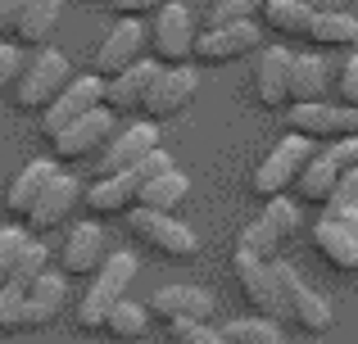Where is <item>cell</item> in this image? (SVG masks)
I'll use <instances>...</instances> for the list:
<instances>
[{"mask_svg": "<svg viewBox=\"0 0 358 344\" xmlns=\"http://www.w3.org/2000/svg\"><path fill=\"white\" fill-rule=\"evenodd\" d=\"M131 276H136V254H131V249H118V254L105 258V267L96 272L91 290L82 294V304H78V327L82 331H105L109 313L122 304Z\"/></svg>", "mask_w": 358, "mask_h": 344, "instance_id": "1", "label": "cell"}, {"mask_svg": "<svg viewBox=\"0 0 358 344\" xmlns=\"http://www.w3.org/2000/svg\"><path fill=\"white\" fill-rule=\"evenodd\" d=\"M168 168H177L173 154L155 150L150 159H141L136 168L114 172V177H100L82 200H87V209L100 213V218H105V213H131V209H136V200H141V190H145V181H150V177H159V172H168Z\"/></svg>", "mask_w": 358, "mask_h": 344, "instance_id": "2", "label": "cell"}, {"mask_svg": "<svg viewBox=\"0 0 358 344\" xmlns=\"http://www.w3.org/2000/svg\"><path fill=\"white\" fill-rule=\"evenodd\" d=\"M313 159H317L313 154V136H304V132L281 136V141L272 145V154L259 163V172H254V195H268V200L286 195Z\"/></svg>", "mask_w": 358, "mask_h": 344, "instance_id": "3", "label": "cell"}, {"mask_svg": "<svg viewBox=\"0 0 358 344\" xmlns=\"http://www.w3.org/2000/svg\"><path fill=\"white\" fill-rule=\"evenodd\" d=\"M236 281H241V294L263 313V317L290 322V308H286V294H281L272 258H259V254H250V249H236Z\"/></svg>", "mask_w": 358, "mask_h": 344, "instance_id": "4", "label": "cell"}, {"mask_svg": "<svg viewBox=\"0 0 358 344\" xmlns=\"http://www.w3.org/2000/svg\"><path fill=\"white\" fill-rule=\"evenodd\" d=\"M105 87H109V77H100V73H82V77H73L69 87L41 109V132L59 136L64 127H73L82 114L100 109V105H105Z\"/></svg>", "mask_w": 358, "mask_h": 344, "instance_id": "5", "label": "cell"}, {"mask_svg": "<svg viewBox=\"0 0 358 344\" xmlns=\"http://www.w3.org/2000/svg\"><path fill=\"white\" fill-rule=\"evenodd\" d=\"M69 82H73L69 59H64L59 50H45L41 45V54L23 68V77H18V87H14V105L18 109H45Z\"/></svg>", "mask_w": 358, "mask_h": 344, "instance_id": "6", "label": "cell"}, {"mask_svg": "<svg viewBox=\"0 0 358 344\" xmlns=\"http://www.w3.org/2000/svg\"><path fill=\"white\" fill-rule=\"evenodd\" d=\"M150 41H155V59L159 63H186L195 54V45H200V36H195V14L182 5V0H173V5H164L155 14V23H150Z\"/></svg>", "mask_w": 358, "mask_h": 344, "instance_id": "7", "label": "cell"}, {"mask_svg": "<svg viewBox=\"0 0 358 344\" xmlns=\"http://www.w3.org/2000/svg\"><path fill=\"white\" fill-rule=\"evenodd\" d=\"M127 227L131 236H141L150 249H159V254L168 258H191L195 249H200V240H195V231L186 227V222H177L173 213H155V209H131L127 213Z\"/></svg>", "mask_w": 358, "mask_h": 344, "instance_id": "8", "label": "cell"}, {"mask_svg": "<svg viewBox=\"0 0 358 344\" xmlns=\"http://www.w3.org/2000/svg\"><path fill=\"white\" fill-rule=\"evenodd\" d=\"M272 267H277V281H281V294H286L290 322H295L299 331H308V336H322V331H331V304H327L322 294H317L290 263L272 258Z\"/></svg>", "mask_w": 358, "mask_h": 344, "instance_id": "9", "label": "cell"}, {"mask_svg": "<svg viewBox=\"0 0 358 344\" xmlns=\"http://www.w3.org/2000/svg\"><path fill=\"white\" fill-rule=\"evenodd\" d=\"M109 141H114V109L100 105L91 114H82L73 127H64L59 136H50V150H55V159H91Z\"/></svg>", "mask_w": 358, "mask_h": 344, "instance_id": "10", "label": "cell"}, {"mask_svg": "<svg viewBox=\"0 0 358 344\" xmlns=\"http://www.w3.org/2000/svg\"><path fill=\"white\" fill-rule=\"evenodd\" d=\"M313 249L341 272H358V209L322 213L313 227Z\"/></svg>", "mask_w": 358, "mask_h": 344, "instance_id": "11", "label": "cell"}, {"mask_svg": "<svg viewBox=\"0 0 358 344\" xmlns=\"http://www.w3.org/2000/svg\"><path fill=\"white\" fill-rule=\"evenodd\" d=\"M250 50H263V36H259V23L245 18V23H222V27H209L195 45V59L218 68V63H236L245 59Z\"/></svg>", "mask_w": 358, "mask_h": 344, "instance_id": "12", "label": "cell"}, {"mask_svg": "<svg viewBox=\"0 0 358 344\" xmlns=\"http://www.w3.org/2000/svg\"><path fill=\"white\" fill-rule=\"evenodd\" d=\"M155 150H159V123H155V118H145V123H136V127H127V132H118L114 141L100 150L96 172H100V177L127 172V168H136L141 159H150Z\"/></svg>", "mask_w": 358, "mask_h": 344, "instance_id": "13", "label": "cell"}, {"mask_svg": "<svg viewBox=\"0 0 358 344\" xmlns=\"http://www.w3.org/2000/svg\"><path fill=\"white\" fill-rule=\"evenodd\" d=\"M141 59H145V27H141V18H122V23H114V32L100 41L96 73L100 77H118V73H127Z\"/></svg>", "mask_w": 358, "mask_h": 344, "instance_id": "14", "label": "cell"}, {"mask_svg": "<svg viewBox=\"0 0 358 344\" xmlns=\"http://www.w3.org/2000/svg\"><path fill=\"white\" fill-rule=\"evenodd\" d=\"M295 132L313 136V141H345V136H358V105H295L290 114Z\"/></svg>", "mask_w": 358, "mask_h": 344, "instance_id": "15", "label": "cell"}, {"mask_svg": "<svg viewBox=\"0 0 358 344\" xmlns=\"http://www.w3.org/2000/svg\"><path fill=\"white\" fill-rule=\"evenodd\" d=\"M213 308L218 304H213V294L204 285H164V290L150 294V313L164 317L168 327L173 322H209Z\"/></svg>", "mask_w": 358, "mask_h": 344, "instance_id": "16", "label": "cell"}, {"mask_svg": "<svg viewBox=\"0 0 358 344\" xmlns=\"http://www.w3.org/2000/svg\"><path fill=\"white\" fill-rule=\"evenodd\" d=\"M195 87H200V77H195V68H186V63H173V68L159 73V82L150 87L145 96V118H173L182 114L186 105L195 100Z\"/></svg>", "mask_w": 358, "mask_h": 344, "instance_id": "17", "label": "cell"}, {"mask_svg": "<svg viewBox=\"0 0 358 344\" xmlns=\"http://www.w3.org/2000/svg\"><path fill=\"white\" fill-rule=\"evenodd\" d=\"M290 77H295V54L286 45H263L259 54V73H254V91H259L263 109H281L290 105Z\"/></svg>", "mask_w": 358, "mask_h": 344, "instance_id": "18", "label": "cell"}, {"mask_svg": "<svg viewBox=\"0 0 358 344\" xmlns=\"http://www.w3.org/2000/svg\"><path fill=\"white\" fill-rule=\"evenodd\" d=\"M159 73H164V63H159V59H141V63H131L127 73L109 77V87H105V105L114 109V114H127V109H145V96H150V87L159 82Z\"/></svg>", "mask_w": 358, "mask_h": 344, "instance_id": "19", "label": "cell"}, {"mask_svg": "<svg viewBox=\"0 0 358 344\" xmlns=\"http://www.w3.org/2000/svg\"><path fill=\"white\" fill-rule=\"evenodd\" d=\"M55 172H59L55 159H32V163H27V168L9 181V190H5V213H9V218L27 222V213L36 209V200H41L45 186L55 181Z\"/></svg>", "mask_w": 358, "mask_h": 344, "instance_id": "20", "label": "cell"}, {"mask_svg": "<svg viewBox=\"0 0 358 344\" xmlns=\"http://www.w3.org/2000/svg\"><path fill=\"white\" fill-rule=\"evenodd\" d=\"M78 195H87V190L78 186V177H69V172H55V181L45 186V195L36 200V209L27 213V222H23V227H27V231H50V227H59V222L73 213Z\"/></svg>", "mask_w": 358, "mask_h": 344, "instance_id": "21", "label": "cell"}, {"mask_svg": "<svg viewBox=\"0 0 358 344\" xmlns=\"http://www.w3.org/2000/svg\"><path fill=\"white\" fill-rule=\"evenodd\" d=\"M64 272L69 276H82V272H100L105 267V231L96 222H78L64 240Z\"/></svg>", "mask_w": 358, "mask_h": 344, "instance_id": "22", "label": "cell"}, {"mask_svg": "<svg viewBox=\"0 0 358 344\" xmlns=\"http://www.w3.org/2000/svg\"><path fill=\"white\" fill-rule=\"evenodd\" d=\"M64 304H69V281H64L59 272H45L41 281L27 290V313H23V327H50L55 317L64 313Z\"/></svg>", "mask_w": 358, "mask_h": 344, "instance_id": "23", "label": "cell"}, {"mask_svg": "<svg viewBox=\"0 0 358 344\" xmlns=\"http://www.w3.org/2000/svg\"><path fill=\"white\" fill-rule=\"evenodd\" d=\"M331 91V68L322 54H295V77H290V105H322Z\"/></svg>", "mask_w": 358, "mask_h": 344, "instance_id": "24", "label": "cell"}, {"mask_svg": "<svg viewBox=\"0 0 358 344\" xmlns=\"http://www.w3.org/2000/svg\"><path fill=\"white\" fill-rule=\"evenodd\" d=\"M308 41L317 50H345V45H358V18L345 14V9H317L313 23H308Z\"/></svg>", "mask_w": 358, "mask_h": 344, "instance_id": "25", "label": "cell"}, {"mask_svg": "<svg viewBox=\"0 0 358 344\" xmlns=\"http://www.w3.org/2000/svg\"><path fill=\"white\" fill-rule=\"evenodd\" d=\"M186 195H191V177L177 172V168H168V172L150 177L136 204H141V209H155V213H177L186 204Z\"/></svg>", "mask_w": 358, "mask_h": 344, "instance_id": "26", "label": "cell"}, {"mask_svg": "<svg viewBox=\"0 0 358 344\" xmlns=\"http://www.w3.org/2000/svg\"><path fill=\"white\" fill-rule=\"evenodd\" d=\"M341 163L331 159V154H317L313 163H308L304 172H299V181H295V190H299V200L304 204H322L327 209V200L336 195V181H341Z\"/></svg>", "mask_w": 358, "mask_h": 344, "instance_id": "27", "label": "cell"}, {"mask_svg": "<svg viewBox=\"0 0 358 344\" xmlns=\"http://www.w3.org/2000/svg\"><path fill=\"white\" fill-rule=\"evenodd\" d=\"M313 14H317L313 0H268V5H263V23L277 36H308Z\"/></svg>", "mask_w": 358, "mask_h": 344, "instance_id": "28", "label": "cell"}, {"mask_svg": "<svg viewBox=\"0 0 358 344\" xmlns=\"http://www.w3.org/2000/svg\"><path fill=\"white\" fill-rule=\"evenodd\" d=\"M59 14H64L59 0H32L27 14L18 18V27H14V41L18 45H45L55 36V27H59Z\"/></svg>", "mask_w": 358, "mask_h": 344, "instance_id": "29", "label": "cell"}, {"mask_svg": "<svg viewBox=\"0 0 358 344\" xmlns=\"http://www.w3.org/2000/svg\"><path fill=\"white\" fill-rule=\"evenodd\" d=\"M222 336L231 344H286V331H281V322L272 317H241V322H227L222 327Z\"/></svg>", "mask_w": 358, "mask_h": 344, "instance_id": "30", "label": "cell"}, {"mask_svg": "<svg viewBox=\"0 0 358 344\" xmlns=\"http://www.w3.org/2000/svg\"><path fill=\"white\" fill-rule=\"evenodd\" d=\"M105 331L114 340H141L150 331V308H141V304H131V299H122L114 313H109V322H105Z\"/></svg>", "mask_w": 358, "mask_h": 344, "instance_id": "31", "label": "cell"}, {"mask_svg": "<svg viewBox=\"0 0 358 344\" xmlns=\"http://www.w3.org/2000/svg\"><path fill=\"white\" fill-rule=\"evenodd\" d=\"M45 263H50V249H45V240H41V236H32V240H27V249L18 254L14 276H9V281L23 285V290H32V285L45 276Z\"/></svg>", "mask_w": 358, "mask_h": 344, "instance_id": "32", "label": "cell"}, {"mask_svg": "<svg viewBox=\"0 0 358 344\" xmlns=\"http://www.w3.org/2000/svg\"><path fill=\"white\" fill-rule=\"evenodd\" d=\"M27 240H32L27 227H5V231H0V285L14 276V263H18V254L27 249Z\"/></svg>", "mask_w": 358, "mask_h": 344, "instance_id": "33", "label": "cell"}, {"mask_svg": "<svg viewBox=\"0 0 358 344\" xmlns=\"http://www.w3.org/2000/svg\"><path fill=\"white\" fill-rule=\"evenodd\" d=\"M23 313H27V290L14 281L0 285V331H14L23 327Z\"/></svg>", "mask_w": 358, "mask_h": 344, "instance_id": "34", "label": "cell"}, {"mask_svg": "<svg viewBox=\"0 0 358 344\" xmlns=\"http://www.w3.org/2000/svg\"><path fill=\"white\" fill-rule=\"evenodd\" d=\"M268 0H213V14H209V27H222V23H245V18L263 14Z\"/></svg>", "mask_w": 358, "mask_h": 344, "instance_id": "35", "label": "cell"}, {"mask_svg": "<svg viewBox=\"0 0 358 344\" xmlns=\"http://www.w3.org/2000/svg\"><path fill=\"white\" fill-rule=\"evenodd\" d=\"M259 218H263V222H268V227H272V231H277V236H281V240H286V236H290V231H295V227H299V209H295V204H290V200H286V195H277V200H268V209H263V213H259Z\"/></svg>", "mask_w": 358, "mask_h": 344, "instance_id": "36", "label": "cell"}, {"mask_svg": "<svg viewBox=\"0 0 358 344\" xmlns=\"http://www.w3.org/2000/svg\"><path fill=\"white\" fill-rule=\"evenodd\" d=\"M277 245H281V236L263 218L250 222V227L241 231V249H250V254H259V258H272V254H277Z\"/></svg>", "mask_w": 358, "mask_h": 344, "instance_id": "37", "label": "cell"}, {"mask_svg": "<svg viewBox=\"0 0 358 344\" xmlns=\"http://www.w3.org/2000/svg\"><path fill=\"white\" fill-rule=\"evenodd\" d=\"M173 340L177 344H231L222 331H213L209 322H173Z\"/></svg>", "mask_w": 358, "mask_h": 344, "instance_id": "38", "label": "cell"}, {"mask_svg": "<svg viewBox=\"0 0 358 344\" xmlns=\"http://www.w3.org/2000/svg\"><path fill=\"white\" fill-rule=\"evenodd\" d=\"M345 209H358V168H345L341 181H336V195L327 200V213H345Z\"/></svg>", "mask_w": 358, "mask_h": 344, "instance_id": "39", "label": "cell"}, {"mask_svg": "<svg viewBox=\"0 0 358 344\" xmlns=\"http://www.w3.org/2000/svg\"><path fill=\"white\" fill-rule=\"evenodd\" d=\"M18 77H23V45L18 41H0V91L18 87Z\"/></svg>", "mask_w": 358, "mask_h": 344, "instance_id": "40", "label": "cell"}, {"mask_svg": "<svg viewBox=\"0 0 358 344\" xmlns=\"http://www.w3.org/2000/svg\"><path fill=\"white\" fill-rule=\"evenodd\" d=\"M164 5H173V0H114V14H122V18H141V14H159Z\"/></svg>", "mask_w": 358, "mask_h": 344, "instance_id": "41", "label": "cell"}, {"mask_svg": "<svg viewBox=\"0 0 358 344\" xmlns=\"http://www.w3.org/2000/svg\"><path fill=\"white\" fill-rule=\"evenodd\" d=\"M341 96H345V105H358V50L345 59V68H341Z\"/></svg>", "mask_w": 358, "mask_h": 344, "instance_id": "42", "label": "cell"}, {"mask_svg": "<svg viewBox=\"0 0 358 344\" xmlns=\"http://www.w3.org/2000/svg\"><path fill=\"white\" fill-rule=\"evenodd\" d=\"M331 154L336 163H341V168H358V136H345V141H331Z\"/></svg>", "mask_w": 358, "mask_h": 344, "instance_id": "43", "label": "cell"}, {"mask_svg": "<svg viewBox=\"0 0 358 344\" xmlns=\"http://www.w3.org/2000/svg\"><path fill=\"white\" fill-rule=\"evenodd\" d=\"M27 5H32V0H0V32H14L18 18L27 14Z\"/></svg>", "mask_w": 358, "mask_h": 344, "instance_id": "44", "label": "cell"}, {"mask_svg": "<svg viewBox=\"0 0 358 344\" xmlns=\"http://www.w3.org/2000/svg\"><path fill=\"white\" fill-rule=\"evenodd\" d=\"M313 5H317V9H350L354 0H313Z\"/></svg>", "mask_w": 358, "mask_h": 344, "instance_id": "45", "label": "cell"}]
</instances>
